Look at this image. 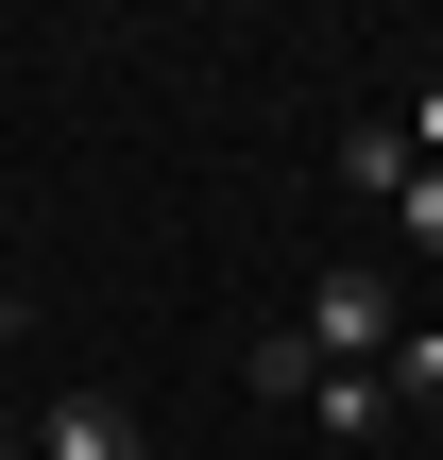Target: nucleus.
I'll return each mask as SVG.
<instances>
[{
	"instance_id": "4",
	"label": "nucleus",
	"mask_w": 443,
	"mask_h": 460,
	"mask_svg": "<svg viewBox=\"0 0 443 460\" xmlns=\"http://www.w3.org/2000/svg\"><path fill=\"white\" fill-rule=\"evenodd\" d=\"M307 427H324V444H376V427H393V376H324Z\"/></svg>"
},
{
	"instance_id": "5",
	"label": "nucleus",
	"mask_w": 443,
	"mask_h": 460,
	"mask_svg": "<svg viewBox=\"0 0 443 460\" xmlns=\"http://www.w3.org/2000/svg\"><path fill=\"white\" fill-rule=\"evenodd\" d=\"M410 154H427V137H393V119H359V137H341V171H359V188H376V205H393V188H410Z\"/></svg>"
},
{
	"instance_id": "8",
	"label": "nucleus",
	"mask_w": 443,
	"mask_h": 460,
	"mask_svg": "<svg viewBox=\"0 0 443 460\" xmlns=\"http://www.w3.org/2000/svg\"><path fill=\"white\" fill-rule=\"evenodd\" d=\"M427 154H443V85H427Z\"/></svg>"
},
{
	"instance_id": "9",
	"label": "nucleus",
	"mask_w": 443,
	"mask_h": 460,
	"mask_svg": "<svg viewBox=\"0 0 443 460\" xmlns=\"http://www.w3.org/2000/svg\"><path fill=\"white\" fill-rule=\"evenodd\" d=\"M0 341H17V307H0Z\"/></svg>"
},
{
	"instance_id": "1",
	"label": "nucleus",
	"mask_w": 443,
	"mask_h": 460,
	"mask_svg": "<svg viewBox=\"0 0 443 460\" xmlns=\"http://www.w3.org/2000/svg\"><path fill=\"white\" fill-rule=\"evenodd\" d=\"M290 324H307V358H324V376H376V358H393V273H359V256H341V273H307V307H290Z\"/></svg>"
},
{
	"instance_id": "6",
	"label": "nucleus",
	"mask_w": 443,
	"mask_h": 460,
	"mask_svg": "<svg viewBox=\"0 0 443 460\" xmlns=\"http://www.w3.org/2000/svg\"><path fill=\"white\" fill-rule=\"evenodd\" d=\"M393 410H443V324H393Z\"/></svg>"
},
{
	"instance_id": "10",
	"label": "nucleus",
	"mask_w": 443,
	"mask_h": 460,
	"mask_svg": "<svg viewBox=\"0 0 443 460\" xmlns=\"http://www.w3.org/2000/svg\"><path fill=\"white\" fill-rule=\"evenodd\" d=\"M427 444H443V410H427Z\"/></svg>"
},
{
	"instance_id": "7",
	"label": "nucleus",
	"mask_w": 443,
	"mask_h": 460,
	"mask_svg": "<svg viewBox=\"0 0 443 460\" xmlns=\"http://www.w3.org/2000/svg\"><path fill=\"white\" fill-rule=\"evenodd\" d=\"M393 239H410V256H443V154H410V188H393Z\"/></svg>"
},
{
	"instance_id": "3",
	"label": "nucleus",
	"mask_w": 443,
	"mask_h": 460,
	"mask_svg": "<svg viewBox=\"0 0 443 460\" xmlns=\"http://www.w3.org/2000/svg\"><path fill=\"white\" fill-rule=\"evenodd\" d=\"M239 376H256V410H307V393H324V358H307V324H256V358H239Z\"/></svg>"
},
{
	"instance_id": "2",
	"label": "nucleus",
	"mask_w": 443,
	"mask_h": 460,
	"mask_svg": "<svg viewBox=\"0 0 443 460\" xmlns=\"http://www.w3.org/2000/svg\"><path fill=\"white\" fill-rule=\"evenodd\" d=\"M17 460H154V444H137V410H120V393H51Z\"/></svg>"
}]
</instances>
